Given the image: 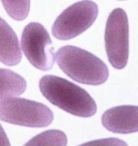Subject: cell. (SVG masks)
I'll return each instance as SVG.
<instances>
[{"label": "cell", "instance_id": "5", "mask_svg": "<svg viewBox=\"0 0 138 146\" xmlns=\"http://www.w3.org/2000/svg\"><path fill=\"white\" fill-rule=\"evenodd\" d=\"M105 46L110 64L117 70L124 69L129 58V22L121 8L113 9L108 17Z\"/></svg>", "mask_w": 138, "mask_h": 146}, {"label": "cell", "instance_id": "8", "mask_svg": "<svg viewBox=\"0 0 138 146\" xmlns=\"http://www.w3.org/2000/svg\"><path fill=\"white\" fill-rule=\"evenodd\" d=\"M22 60L19 40L12 27L0 17V61L5 65L15 66Z\"/></svg>", "mask_w": 138, "mask_h": 146}, {"label": "cell", "instance_id": "1", "mask_svg": "<svg viewBox=\"0 0 138 146\" xmlns=\"http://www.w3.org/2000/svg\"><path fill=\"white\" fill-rule=\"evenodd\" d=\"M43 96L51 104L68 113L80 117L94 116L95 102L85 90L65 78L46 75L39 83Z\"/></svg>", "mask_w": 138, "mask_h": 146}, {"label": "cell", "instance_id": "9", "mask_svg": "<svg viewBox=\"0 0 138 146\" xmlns=\"http://www.w3.org/2000/svg\"><path fill=\"white\" fill-rule=\"evenodd\" d=\"M26 88L27 82L23 77L10 70L0 68V99L20 96Z\"/></svg>", "mask_w": 138, "mask_h": 146}, {"label": "cell", "instance_id": "2", "mask_svg": "<svg viewBox=\"0 0 138 146\" xmlns=\"http://www.w3.org/2000/svg\"><path fill=\"white\" fill-rule=\"evenodd\" d=\"M55 57L62 71L77 82L99 85L108 79L109 70L106 64L82 48L66 45L59 48Z\"/></svg>", "mask_w": 138, "mask_h": 146}, {"label": "cell", "instance_id": "10", "mask_svg": "<svg viewBox=\"0 0 138 146\" xmlns=\"http://www.w3.org/2000/svg\"><path fill=\"white\" fill-rule=\"evenodd\" d=\"M68 139L64 132L50 130L37 135L25 145H67Z\"/></svg>", "mask_w": 138, "mask_h": 146}, {"label": "cell", "instance_id": "12", "mask_svg": "<svg viewBox=\"0 0 138 146\" xmlns=\"http://www.w3.org/2000/svg\"><path fill=\"white\" fill-rule=\"evenodd\" d=\"M127 145L126 143L120 140H117L116 138H109V139H103L98 140L95 141H92L89 143L85 144L84 145Z\"/></svg>", "mask_w": 138, "mask_h": 146}, {"label": "cell", "instance_id": "11", "mask_svg": "<svg viewBox=\"0 0 138 146\" xmlns=\"http://www.w3.org/2000/svg\"><path fill=\"white\" fill-rule=\"evenodd\" d=\"M10 17L16 21H24L30 9V0H1Z\"/></svg>", "mask_w": 138, "mask_h": 146}, {"label": "cell", "instance_id": "4", "mask_svg": "<svg viewBox=\"0 0 138 146\" xmlns=\"http://www.w3.org/2000/svg\"><path fill=\"white\" fill-rule=\"evenodd\" d=\"M98 13V6L92 1L83 0L75 3L56 19L52 27V34L60 40L74 38L94 24Z\"/></svg>", "mask_w": 138, "mask_h": 146}, {"label": "cell", "instance_id": "3", "mask_svg": "<svg viewBox=\"0 0 138 146\" xmlns=\"http://www.w3.org/2000/svg\"><path fill=\"white\" fill-rule=\"evenodd\" d=\"M0 119L4 122L29 127H45L54 119L47 106L23 98H4L0 101Z\"/></svg>", "mask_w": 138, "mask_h": 146}, {"label": "cell", "instance_id": "13", "mask_svg": "<svg viewBox=\"0 0 138 146\" xmlns=\"http://www.w3.org/2000/svg\"><path fill=\"white\" fill-rule=\"evenodd\" d=\"M0 145H10V143H9V139L7 137V135L6 134L5 131H4V130H3L1 125H0Z\"/></svg>", "mask_w": 138, "mask_h": 146}, {"label": "cell", "instance_id": "6", "mask_svg": "<svg viewBox=\"0 0 138 146\" xmlns=\"http://www.w3.org/2000/svg\"><path fill=\"white\" fill-rule=\"evenodd\" d=\"M21 46L25 56L34 67L49 70L55 61L54 48L46 28L39 23L33 22L24 28Z\"/></svg>", "mask_w": 138, "mask_h": 146}, {"label": "cell", "instance_id": "7", "mask_svg": "<svg viewBox=\"0 0 138 146\" xmlns=\"http://www.w3.org/2000/svg\"><path fill=\"white\" fill-rule=\"evenodd\" d=\"M102 124L108 131L117 134L138 132V106H120L106 110Z\"/></svg>", "mask_w": 138, "mask_h": 146}]
</instances>
